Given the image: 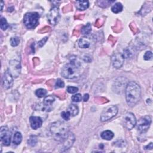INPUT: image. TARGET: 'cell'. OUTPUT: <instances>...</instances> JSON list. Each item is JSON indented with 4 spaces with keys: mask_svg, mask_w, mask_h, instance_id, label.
Here are the masks:
<instances>
[{
    "mask_svg": "<svg viewBox=\"0 0 153 153\" xmlns=\"http://www.w3.org/2000/svg\"><path fill=\"white\" fill-rule=\"evenodd\" d=\"M82 71V65L76 57H71L70 62L63 67L61 75L67 79H75L79 77Z\"/></svg>",
    "mask_w": 153,
    "mask_h": 153,
    "instance_id": "6da1fadb",
    "label": "cell"
},
{
    "mask_svg": "<svg viewBox=\"0 0 153 153\" xmlns=\"http://www.w3.org/2000/svg\"><path fill=\"white\" fill-rule=\"evenodd\" d=\"M125 93L126 102L130 107L135 106L141 99V89L135 81H130L126 85Z\"/></svg>",
    "mask_w": 153,
    "mask_h": 153,
    "instance_id": "7a4b0ae2",
    "label": "cell"
},
{
    "mask_svg": "<svg viewBox=\"0 0 153 153\" xmlns=\"http://www.w3.org/2000/svg\"><path fill=\"white\" fill-rule=\"evenodd\" d=\"M50 130L53 139L61 143L68 137L70 133L68 126L61 122H56L52 123Z\"/></svg>",
    "mask_w": 153,
    "mask_h": 153,
    "instance_id": "3957f363",
    "label": "cell"
},
{
    "mask_svg": "<svg viewBox=\"0 0 153 153\" xmlns=\"http://www.w3.org/2000/svg\"><path fill=\"white\" fill-rule=\"evenodd\" d=\"M40 14L37 12L28 13L24 16L23 22L28 29H33L36 27L38 23Z\"/></svg>",
    "mask_w": 153,
    "mask_h": 153,
    "instance_id": "277c9868",
    "label": "cell"
},
{
    "mask_svg": "<svg viewBox=\"0 0 153 153\" xmlns=\"http://www.w3.org/2000/svg\"><path fill=\"white\" fill-rule=\"evenodd\" d=\"M118 108L115 105L109 106L105 108L102 113L100 119L101 122H107L115 117L118 113Z\"/></svg>",
    "mask_w": 153,
    "mask_h": 153,
    "instance_id": "5b68a950",
    "label": "cell"
},
{
    "mask_svg": "<svg viewBox=\"0 0 153 153\" xmlns=\"http://www.w3.org/2000/svg\"><path fill=\"white\" fill-rule=\"evenodd\" d=\"M151 123V118L150 116H145L140 118V120L138 122L137 128L138 130L141 133L146 132Z\"/></svg>",
    "mask_w": 153,
    "mask_h": 153,
    "instance_id": "8992f818",
    "label": "cell"
},
{
    "mask_svg": "<svg viewBox=\"0 0 153 153\" xmlns=\"http://www.w3.org/2000/svg\"><path fill=\"white\" fill-rule=\"evenodd\" d=\"M123 124L127 129L131 130L137 124V119L131 113H127L123 118Z\"/></svg>",
    "mask_w": 153,
    "mask_h": 153,
    "instance_id": "52a82bcc",
    "label": "cell"
},
{
    "mask_svg": "<svg viewBox=\"0 0 153 153\" xmlns=\"http://www.w3.org/2000/svg\"><path fill=\"white\" fill-rule=\"evenodd\" d=\"M0 136H1V142H3L4 145L8 146L10 145L11 134L7 126H3L1 127Z\"/></svg>",
    "mask_w": 153,
    "mask_h": 153,
    "instance_id": "ba28073f",
    "label": "cell"
},
{
    "mask_svg": "<svg viewBox=\"0 0 153 153\" xmlns=\"http://www.w3.org/2000/svg\"><path fill=\"white\" fill-rule=\"evenodd\" d=\"M48 19L50 23L52 25H55L60 19V13L59 8L57 7H53L48 14Z\"/></svg>",
    "mask_w": 153,
    "mask_h": 153,
    "instance_id": "9c48e42d",
    "label": "cell"
},
{
    "mask_svg": "<svg viewBox=\"0 0 153 153\" xmlns=\"http://www.w3.org/2000/svg\"><path fill=\"white\" fill-rule=\"evenodd\" d=\"M10 68H9V71L12 74V75L15 77H18L19 75L20 72L21 70V66L20 62L16 61V60H13L10 61L9 63Z\"/></svg>",
    "mask_w": 153,
    "mask_h": 153,
    "instance_id": "30bf717a",
    "label": "cell"
},
{
    "mask_svg": "<svg viewBox=\"0 0 153 153\" xmlns=\"http://www.w3.org/2000/svg\"><path fill=\"white\" fill-rule=\"evenodd\" d=\"M3 86L5 89H8L12 87L13 84V75L9 71V70H7L4 75L3 79Z\"/></svg>",
    "mask_w": 153,
    "mask_h": 153,
    "instance_id": "8fae6325",
    "label": "cell"
},
{
    "mask_svg": "<svg viewBox=\"0 0 153 153\" xmlns=\"http://www.w3.org/2000/svg\"><path fill=\"white\" fill-rule=\"evenodd\" d=\"M124 57L121 53H115L111 57L113 66L115 68H120L123 65Z\"/></svg>",
    "mask_w": 153,
    "mask_h": 153,
    "instance_id": "7c38bea8",
    "label": "cell"
},
{
    "mask_svg": "<svg viewBox=\"0 0 153 153\" xmlns=\"http://www.w3.org/2000/svg\"><path fill=\"white\" fill-rule=\"evenodd\" d=\"M55 99L52 96H48L44 99V102L41 106V111H50L52 110V104L54 102Z\"/></svg>",
    "mask_w": 153,
    "mask_h": 153,
    "instance_id": "4fadbf2b",
    "label": "cell"
},
{
    "mask_svg": "<svg viewBox=\"0 0 153 153\" xmlns=\"http://www.w3.org/2000/svg\"><path fill=\"white\" fill-rule=\"evenodd\" d=\"M31 126L33 129L37 130L42 126V120L40 117L32 116L29 118Z\"/></svg>",
    "mask_w": 153,
    "mask_h": 153,
    "instance_id": "5bb4252c",
    "label": "cell"
},
{
    "mask_svg": "<svg viewBox=\"0 0 153 153\" xmlns=\"http://www.w3.org/2000/svg\"><path fill=\"white\" fill-rule=\"evenodd\" d=\"M75 141V137L72 133L70 132L68 137L61 143L62 144V147L65 150L70 148Z\"/></svg>",
    "mask_w": 153,
    "mask_h": 153,
    "instance_id": "9a60e30c",
    "label": "cell"
},
{
    "mask_svg": "<svg viewBox=\"0 0 153 153\" xmlns=\"http://www.w3.org/2000/svg\"><path fill=\"white\" fill-rule=\"evenodd\" d=\"M122 78H118L117 79V80L115 81L114 83V87H115V92H121L122 91V90L124 89L125 86V81H124V80H125V79H123V80H122Z\"/></svg>",
    "mask_w": 153,
    "mask_h": 153,
    "instance_id": "2e32d148",
    "label": "cell"
},
{
    "mask_svg": "<svg viewBox=\"0 0 153 153\" xmlns=\"http://www.w3.org/2000/svg\"><path fill=\"white\" fill-rule=\"evenodd\" d=\"M76 7L79 10H85L89 7V2L88 1H76Z\"/></svg>",
    "mask_w": 153,
    "mask_h": 153,
    "instance_id": "e0dca14e",
    "label": "cell"
},
{
    "mask_svg": "<svg viewBox=\"0 0 153 153\" xmlns=\"http://www.w3.org/2000/svg\"><path fill=\"white\" fill-rule=\"evenodd\" d=\"M79 46L81 48H87L90 46V41L87 38L83 37L79 41Z\"/></svg>",
    "mask_w": 153,
    "mask_h": 153,
    "instance_id": "ac0fdd59",
    "label": "cell"
},
{
    "mask_svg": "<svg viewBox=\"0 0 153 153\" xmlns=\"http://www.w3.org/2000/svg\"><path fill=\"white\" fill-rule=\"evenodd\" d=\"M67 111L70 113L71 116L74 117L79 114V107L76 105L74 104H71L69 106L68 108Z\"/></svg>",
    "mask_w": 153,
    "mask_h": 153,
    "instance_id": "d6986e66",
    "label": "cell"
},
{
    "mask_svg": "<svg viewBox=\"0 0 153 153\" xmlns=\"http://www.w3.org/2000/svg\"><path fill=\"white\" fill-rule=\"evenodd\" d=\"M114 137V134L110 130H105L101 133V138L107 141L111 140Z\"/></svg>",
    "mask_w": 153,
    "mask_h": 153,
    "instance_id": "ffe728a7",
    "label": "cell"
},
{
    "mask_svg": "<svg viewBox=\"0 0 153 153\" xmlns=\"http://www.w3.org/2000/svg\"><path fill=\"white\" fill-rule=\"evenodd\" d=\"M22 140V135L21 133L19 132H16L13 138V143L16 145H18L21 143Z\"/></svg>",
    "mask_w": 153,
    "mask_h": 153,
    "instance_id": "44dd1931",
    "label": "cell"
},
{
    "mask_svg": "<svg viewBox=\"0 0 153 153\" xmlns=\"http://www.w3.org/2000/svg\"><path fill=\"white\" fill-rule=\"evenodd\" d=\"M91 31H92L91 24L90 23H88L81 28V33L83 35H88L90 33Z\"/></svg>",
    "mask_w": 153,
    "mask_h": 153,
    "instance_id": "7402d4cb",
    "label": "cell"
},
{
    "mask_svg": "<svg viewBox=\"0 0 153 153\" xmlns=\"http://www.w3.org/2000/svg\"><path fill=\"white\" fill-rule=\"evenodd\" d=\"M123 5L120 3H115L111 8V10L114 13H118L123 10Z\"/></svg>",
    "mask_w": 153,
    "mask_h": 153,
    "instance_id": "603a6c76",
    "label": "cell"
},
{
    "mask_svg": "<svg viewBox=\"0 0 153 153\" xmlns=\"http://www.w3.org/2000/svg\"><path fill=\"white\" fill-rule=\"evenodd\" d=\"M47 92L43 89H39L36 90V95L38 98H42L44 96L47 94Z\"/></svg>",
    "mask_w": 153,
    "mask_h": 153,
    "instance_id": "cb8c5ba5",
    "label": "cell"
},
{
    "mask_svg": "<svg viewBox=\"0 0 153 153\" xmlns=\"http://www.w3.org/2000/svg\"><path fill=\"white\" fill-rule=\"evenodd\" d=\"M114 3V1H98V5L100 7H103V8L107 7L109 5H110L111 3Z\"/></svg>",
    "mask_w": 153,
    "mask_h": 153,
    "instance_id": "d4e9b609",
    "label": "cell"
},
{
    "mask_svg": "<svg viewBox=\"0 0 153 153\" xmlns=\"http://www.w3.org/2000/svg\"><path fill=\"white\" fill-rule=\"evenodd\" d=\"M19 42H20V39L18 37H12L10 39V43L13 47L18 46L19 44Z\"/></svg>",
    "mask_w": 153,
    "mask_h": 153,
    "instance_id": "484cf974",
    "label": "cell"
},
{
    "mask_svg": "<svg viewBox=\"0 0 153 153\" xmlns=\"http://www.w3.org/2000/svg\"><path fill=\"white\" fill-rule=\"evenodd\" d=\"M28 142V144L29 145H31L32 147L35 146L36 145L37 142V138L36 136L32 135V136H31V137L29 139Z\"/></svg>",
    "mask_w": 153,
    "mask_h": 153,
    "instance_id": "4316f807",
    "label": "cell"
},
{
    "mask_svg": "<svg viewBox=\"0 0 153 153\" xmlns=\"http://www.w3.org/2000/svg\"><path fill=\"white\" fill-rule=\"evenodd\" d=\"M71 99L74 102H79L82 100V96L80 93H77L71 97Z\"/></svg>",
    "mask_w": 153,
    "mask_h": 153,
    "instance_id": "83f0119b",
    "label": "cell"
},
{
    "mask_svg": "<svg viewBox=\"0 0 153 153\" xmlns=\"http://www.w3.org/2000/svg\"><path fill=\"white\" fill-rule=\"evenodd\" d=\"M8 27V23H7V22L5 18H1V28L3 31H5L7 29Z\"/></svg>",
    "mask_w": 153,
    "mask_h": 153,
    "instance_id": "f1b7e54d",
    "label": "cell"
},
{
    "mask_svg": "<svg viewBox=\"0 0 153 153\" xmlns=\"http://www.w3.org/2000/svg\"><path fill=\"white\" fill-rule=\"evenodd\" d=\"M65 86V83L64 82L60 79H58L55 84V88L58 89V88H63Z\"/></svg>",
    "mask_w": 153,
    "mask_h": 153,
    "instance_id": "f546056e",
    "label": "cell"
},
{
    "mask_svg": "<svg viewBox=\"0 0 153 153\" xmlns=\"http://www.w3.org/2000/svg\"><path fill=\"white\" fill-rule=\"evenodd\" d=\"M152 53L151 52V51H147L143 56V58L145 61H150L152 59Z\"/></svg>",
    "mask_w": 153,
    "mask_h": 153,
    "instance_id": "4dcf8cb0",
    "label": "cell"
},
{
    "mask_svg": "<svg viewBox=\"0 0 153 153\" xmlns=\"http://www.w3.org/2000/svg\"><path fill=\"white\" fill-rule=\"evenodd\" d=\"M79 89L76 87H72V86H68L67 88V92L70 93H75L78 92Z\"/></svg>",
    "mask_w": 153,
    "mask_h": 153,
    "instance_id": "1f68e13d",
    "label": "cell"
},
{
    "mask_svg": "<svg viewBox=\"0 0 153 153\" xmlns=\"http://www.w3.org/2000/svg\"><path fill=\"white\" fill-rule=\"evenodd\" d=\"M61 116L64 119V120L68 121V120H70V117H71V115L70 114V113L66 111H64L61 113Z\"/></svg>",
    "mask_w": 153,
    "mask_h": 153,
    "instance_id": "d6a6232c",
    "label": "cell"
},
{
    "mask_svg": "<svg viewBox=\"0 0 153 153\" xmlns=\"http://www.w3.org/2000/svg\"><path fill=\"white\" fill-rule=\"evenodd\" d=\"M47 39H48L47 37H45V38H44L43 39H42L41 41H40L38 42V45H39V46H40V47H41L43 46L44 45V44L46 42V41H47Z\"/></svg>",
    "mask_w": 153,
    "mask_h": 153,
    "instance_id": "836d02e7",
    "label": "cell"
},
{
    "mask_svg": "<svg viewBox=\"0 0 153 153\" xmlns=\"http://www.w3.org/2000/svg\"><path fill=\"white\" fill-rule=\"evenodd\" d=\"M122 55L124 58H128L130 56L131 53L130 52V51L129 50H124V53Z\"/></svg>",
    "mask_w": 153,
    "mask_h": 153,
    "instance_id": "e575fe53",
    "label": "cell"
},
{
    "mask_svg": "<svg viewBox=\"0 0 153 153\" xmlns=\"http://www.w3.org/2000/svg\"><path fill=\"white\" fill-rule=\"evenodd\" d=\"M89 99V94H87V93H86V94H85L84 95V96H83V100L84 102L88 101Z\"/></svg>",
    "mask_w": 153,
    "mask_h": 153,
    "instance_id": "d590c367",
    "label": "cell"
},
{
    "mask_svg": "<svg viewBox=\"0 0 153 153\" xmlns=\"http://www.w3.org/2000/svg\"><path fill=\"white\" fill-rule=\"evenodd\" d=\"M46 27H45L44 28H42V29L41 31H40L39 32H41V33H42V32H47V31H48V30L50 29L49 27H47V29H46Z\"/></svg>",
    "mask_w": 153,
    "mask_h": 153,
    "instance_id": "8d00e7d4",
    "label": "cell"
},
{
    "mask_svg": "<svg viewBox=\"0 0 153 153\" xmlns=\"http://www.w3.org/2000/svg\"><path fill=\"white\" fill-rule=\"evenodd\" d=\"M145 149H149V150H152V143L151 142L149 143V145L145 147Z\"/></svg>",
    "mask_w": 153,
    "mask_h": 153,
    "instance_id": "74e56055",
    "label": "cell"
},
{
    "mask_svg": "<svg viewBox=\"0 0 153 153\" xmlns=\"http://www.w3.org/2000/svg\"><path fill=\"white\" fill-rule=\"evenodd\" d=\"M3 5H4V2L1 1V11L3 10Z\"/></svg>",
    "mask_w": 153,
    "mask_h": 153,
    "instance_id": "f35d334b",
    "label": "cell"
}]
</instances>
